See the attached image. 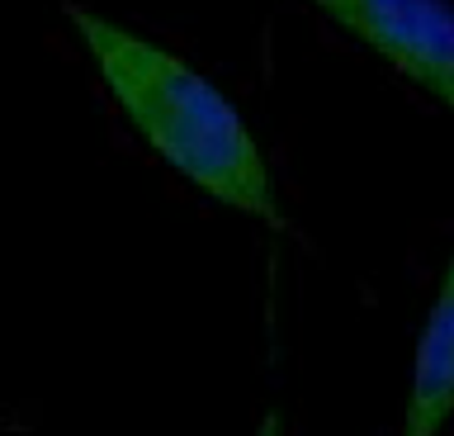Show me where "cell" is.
I'll list each match as a JSON object with an SVG mask.
<instances>
[{
  "label": "cell",
  "instance_id": "obj_1",
  "mask_svg": "<svg viewBox=\"0 0 454 436\" xmlns=\"http://www.w3.org/2000/svg\"><path fill=\"white\" fill-rule=\"evenodd\" d=\"M62 15L76 29L81 48L90 52L109 100L170 171L190 180L199 194H208L213 204L261 218L279 233L289 228L265 147L255 143L241 109L199 67L76 0H62Z\"/></svg>",
  "mask_w": 454,
  "mask_h": 436
},
{
  "label": "cell",
  "instance_id": "obj_2",
  "mask_svg": "<svg viewBox=\"0 0 454 436\" xmlns=\"http://www.w3.org/2000/svg\"><path fill=\"white\" fill-rule=\"evenodd\" d=\"M340 34L454 115V0H308Z\"/></svg>",
  "mask_w": 454,
  "mask_h": 436
},
{
  "label": "cell",
  "instance_id": "obj_3",
  "mask_svg": "<svg viewBox=\"0 0 454 436\" xmlns=\"http://www.w3.org/2000/svg\"><path fill=\"white\" fill-rule=\"evenodd\" d=\"M454 422V251L426 313L411 356V384L403 408V436H440Z\"/></svg>",
  "mask_w": 454,
  "mask_h": 436
}]
</instances>
